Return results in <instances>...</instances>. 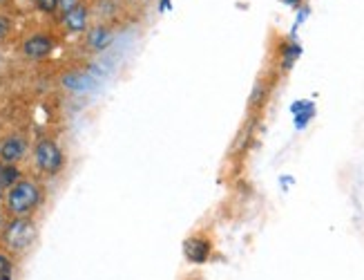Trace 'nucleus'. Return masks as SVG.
<instances>
[{"instance_id":"obj_1","label":"nucleus","mask_w":364,"mask_h":280,"mask_svg":"<svg viewBox=\"0 0 364 280\" xmlns=\"http://www.w3.org/2000/svg\"><path fill=\"white\" fill-rule=\"evenodd\" d=\"M43 199L41 186L34 180H21L7 191L5 207L11 217H29L34 213Z\"/></svg>"},{"instance_id":"obj_2","label":"nucleus","mask_w":364,"mask_h":280,"mask_svg":"<svg viewBox=\"0 0 364 280\" xmlns=\"http://www.w3.org/2000/svg\"><path fill=\"white\" fill-rule=\"evenodd\" d=\"M36 236L38 229L31 217H11L0 233V240H3L7 254H25L36 242Z\"/></svg>"},{"instance_id":"obj_3","label":"nucleus","mask_w":364,"mask_h":280,"mask_svg":"<svg viewBox=\"0 0 364 280\" xmlns=\"http://www.w3.org/2000/svg\"><path fill=\"white\" fill-rule=\"evenodd\" d=\"M34 164L43 175L54 177L65 166V155H63V148L54 139H41L34 146Z\"/></svg>"},{"instance_id":"obj_4","label":"nucleus","mask_w":364,"mask_h":280,"mask_svg":"<svg viewBox=\"0 0 364 280\" xmlns=\"http://www.w3.org/2000/svg\"><path fill=\"white\" fill-rule=\"evenodd\" d=\"M183 256L190 264H205L213 256V240L208 236H190L183 242Z\"/></svg>"},{"instance_id":"obj_5","label":"nucleus","mask_w":364,"mask_h":280,"mask_svg":"<svg viewBox=\"0 0 364 280\" xmlns=\"http://www.w3.org/2000/svg\"><path fill=\"white\" fill-rule=\"evenodd\" d=\"M27 155V142L21 135H9L0 144V160L3 164H18Z\"/></svg>"},{"instance_id":"obj_6","label":"nucleus","mask_w":364,"mask_h":280,"mask_svg":"<svg viewBox=\"0 0 364 280\" xmlns=\"http://www.w3.org/2000/svg\"><path fill=\"white\" fill-rule=\"evenodd\" d=\"M52 50H54V38L47 36V34H34L23 43V54L27 58H34V61L50 56Z\"/></svg>"},{"instance_id":"obj_7","label":"nucleus","mask_w":364,"mask_h":280,"mask_svg":"<svg viewBox=\"0 0 364 280\" xmlns=\"http://www.w3.org/2000/svg\"><path fill=\"white\" fill-rule=\"evenodd\" d=\"M114 41V32L107 25H94L85 34V45L90 52H105Z\"/></svg>"},{"instance_id":"obj_8","label":"nucleus","mask_w":364,"mask_h":280,"mask_svg":"<svg viewBox=\"0 0 364 280\" xmlns=\"http://www.w3.org/2000/svg\"><path fill=\"white\" fill-rule=\"evenodd\" d=\"M60 85L70 92H76V95H83V92L97 88V79L90 72H68L60 76Z\"/></svg>"},{"instance_id":"obj_9","label":"nucleus","mask_w":364,"mask_h":280,"mask_svg":"<svg viewBox=\"0 0 364 280\" xmlns=\"http://www.w3.org/2000/svg\"><path fill=\"white\" fill-rule=\"evenodd\" d=\"M87 23H90V11L85 5H78V7L70 9L68 14H63V25H65L68 32H72V34L87 32Z\"/></svg>"},{"instance_id":"obj_10","label":"nucleus","mask_w":364,"mask_h":280,"mask_svg":"<svg viewBox=\"0 0 364 280\" xmlns=\"http://www.w3.org/2000/svg\"><path fill=\"white\" fill-rule=\"evenodd\" d=\"M23 180L21 175V168L16 164H3V168H0V189H11L14 184H18Z\"/></svg>"},{"instance_id":"obj_11","label":"nucleus","mask_w":364,"mask_h":280,"mask_svg":"<svg viewBox=\"0 0 364 280\" xmlns=\"http://www.w3.org/2000/svg\"><path fill=\"white\" fill-rule=\"evenodd\" d=\"M293 113H295V126L297 128H304L306 123H309V119L313 117V105L311 103H306V101H299V103H295L293 105Z\"/></svg>"},{"instance_id":"obj_12","label":"nucleus","mask_w":364,"mask_h":280,"mask_svg":"<svg viewBox=\"0 0 364 280\" xmlns=\"http://www.w3.org/2000/svg\"><path fill=\"white\" fill-rule=\"evenodd\" d=\"M0 280H14V258L7 252H0Z\"/></svg>"},{"instance_id":"obj_13","label":"nucleus","mask_w":364,"mask_h":280,"mask_svg":"<svg viewBox=\"0 0 364 280\" xmlns=\"http://www.w3.org/2000/svg\"><path fill=\"white\" fill-rule=\"evenodd\" d=\"M282 54H284V68H291L293 66V61L299 56V45H287V48L282 50Z\"/></svg>"},{"instance_id":"obj_14","label":"nucleus","mask_w":364,"mask_h":280,"mask_svg":"<svg viewBox=\"0 0 364 280\" xmlns=\"http://www.w3.org/2000/svg\"><path fill=\"white\" fill-rule=\"evenodd\" d=\"M266 85L264 83H257L255 85V90H252V95H250V108H257V105H262L264 103V99H266Z\"/></svg>"},{"instance_id":"obj_15","label":"nucleus","mask_w":364,"mask_h":280,"mask_svg":"<svg viewBox=\"0 0 364 280\" xmlns=\"http://www.w3.org/2000/svg\"><path fill=\"white\" fill-rule=\"evenodd\" d=\"M34 5L43 11V14H54L58 9V0H34Z\"/></svg>"},{"instance_id":"obj_16","label":"nucleus","mask_w":364,"mask_h":280,"mask_svg":"<svg viewBox=\"0 0 364 280\" xmlns=\"http://www.w3.org/2000/svg\"><path fill=\"white\" fill-rule=\"evenodd\" d=\"M9 32H11V21L0 14V41H5L9 36Z\"/></svg>"},{"instance_id":"obj_17","label":"nucleus","mask_w":364,"mask_h":280,"mask_svg":"<svg viewBox=\"0 0 364 280\" xmlns=\"http://www.w3.org/2000/svg\"><path fill=\"white\" fill-rule=\"evenodd\" d=\"M81 5V0H58V9L63 11V14H68L70 9H74V7H78Z\"/></svg>"},{"instance_id":"obj_18","label":"nucleus","mask_w":364,"mask_h":280,"mask_svg":"<svg viewBox=\"0 0 364 280\" xmlns=\"http://www.w3.org/2000/svg\"><path fill=\"white\" fill-rule=\"evenodd\" d=\"M0 168H3V164H0Z\"/></svg>"},{"instance_id":"obj_19","label":"nucleus","mask_w":364,"mask_h":280,"mask_svg":"<svg viewBox=\"0 0 364 280\" xmlns=\"http://www.w3.org/2000/svg\"><path fill=\"white\" fill-rule=\"evenodd\" d=\"M0 3H3V0H0Z\"/></svg>"}]
</instances>
